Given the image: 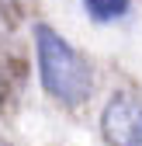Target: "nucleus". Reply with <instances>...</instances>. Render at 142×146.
<instances>
[{"instance_id":"obj_1","label":"nucleus","mask_w":142,"mask_h":146,"mask_svg":"<svg viewBox=\"0 0 142 146\" xmlns=\"http://www.w3.org/2000/svg\"><path fill=\"white\" fill-rule=\"evenodd\" d=\"M35 59H38V80L49 98L59 104L80 108L94 90V73L87 59L69 45L56 28L35 25Z\"/></svg>"},{"instance_id":"obj_2","label":"nucleus","mask_w":142,"mask_h":146,"mask_svg":"<svg viewBox=\"0 0 142 146\" xmlns=\"http://www.w3.org/2000/svg\"><path fill=\"white\" fill-rule=\"evenodd\" d=\"M101 132L108 146H142V104L114 94L101 115Z\"/></svg>"},{"instance_id":"obj_3","label":"nucleus","mask_w":142,"mask_h":146,"mask_svg":"<svg viewBox=\"0 0 142 146\" xmlns=\"http://www.w3.org/2000/svg\"><path fill=\"white\" fill-rule=\"evenodd\" d=\"M83 7L94 21L108 25V21H118V17L128 14V0H83Z\"/></svg>"},{"instance_id":"obj_4","label":"nucleus","mask_w":142,"mask_h":146,"mask_svg":"<svg viewBox=\"0 0 142 146\" xmlns=\"http://www.w3.org/2000/svg\"><path fill=\"white\" fill-rule=\"evenodd\" d=\"M0 146H4V143H0Z\"/></svg>"}]
</instances>
